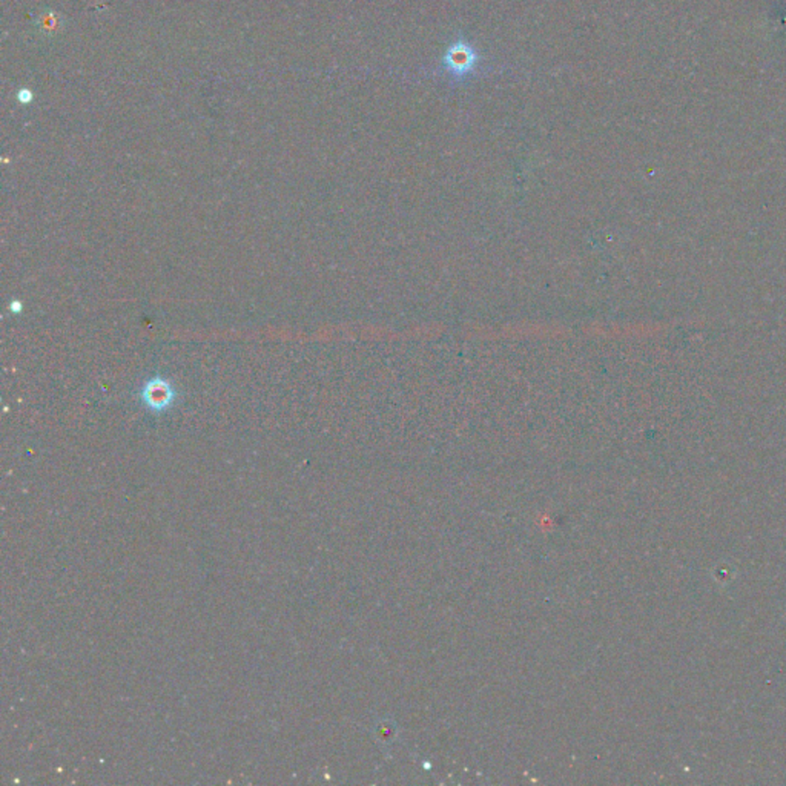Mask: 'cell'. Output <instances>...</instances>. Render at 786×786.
Returning a JSON list of instances; mask_svg holds the SVG:
<instances>
[{
    "label": "cell",
    "instance_id": "6da1fadb",
    "mask_svg": "<svg viewBox=\"0 0 786 786\" xmlns=\"http://www.w3.org/2000/svg\"><path fill=\"white\" fill-rule=\"evenodd\" d=\"M140 399L147 409L152 410L156 414H162L175 403L177 392H175L173 383L166 378L152 377L151 380H147V383L143 384L142 390H140Z\"/></svg>",
    "mask_w": 786,
    "mask_h": 786
}]
</instances>
